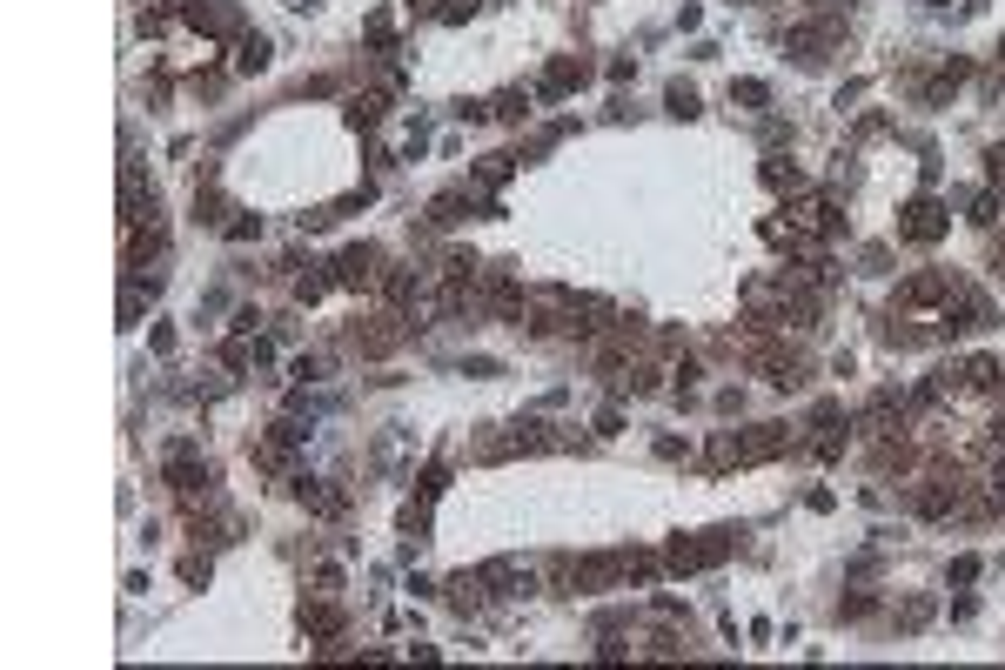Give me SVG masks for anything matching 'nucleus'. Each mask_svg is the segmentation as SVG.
Instances as JSON below:
<instances>
[{"label":"nucleus","instance_id":"nucleus-11","mask_svg":"<svg viewBox=\"0 0 1005 670\" xmlns=\"http://www.w3.org/2000/svg\"><path fill=\"white\" fill-rule=\"evenodd\" d=\"M302 630H309V637H335V630H342V617H335L329 603H309V610H302Z\"/></svg>","mask_w":1005,"mask_h":670},{"label":"nucleus","instance_id":"nucleus-7","mask_svg":"<svg viewBox=\"0 0 1005 670\" xmlns=\"http://www.w3.org/2000/svg\"><path fill=\"white\" fill-rule=\"evenodd\" d=\"M335 282H342V289H369V282H376V248H349V255H335Z\"/></svg>","mask_w":1005,"mask_h":670},{"label":"nucleus","instance_id":"nucleus-12","mask_svg":"<svg viewBox=\"0 0 1005 670\" xmlns=\"http://www.w3.org/2000/svg\"><path fill=\"white\" fill-rule=\"evenodd\" d=\"M262 67H268V41H262V34H248V41H242V74H262Z\"/></svg>","mask_w":1005,"mask_h":670},{"label":"nucleus","instance_id":"nucleus-8","mask_svg":"<svg viewBox=\"0 0 1005 670\" xmlns=\"http://www.w3.org/2000/svg\"><path fill=\"white\" fill-rule=\"evenodd\" d=\"M758 369H764L771 382H778V389H798V382H804V362H798V356H784V349H764V356H758Z\"/></svg>","mask_w":1005,"mask_h":670},{"label":"nucleus","instance_id":"nucleus-9","mask_svg":"<svg viewBox=\"0 0 1005 670\" xmlns=\"http://www.w3.org/2000/svg\"><path fill=\"white\" fill-rule=\"evenodd\" d=\"M382 108H389V94H356V101H349V121H356V128H376Z\"/></svg>","mask_w":1005,"mask_h":670},{"label":"nucleus","instance_id":"nucleus-15","mask_svg":"<svg viewBox=\"0 0 1005 670\" xmlns=\"http://www.w3.org/2000/svg\"><path fill=\"white\" fill-rule=\"evenodd\" d=\"M731 94H737V101H744V108H758V101H764V81H737Z\"/></svg>","mask_w":1005,"mask_h":670},{"label":"nucleus","instance_id":"nucleus-1","mask_svg":"<svg viewBox=\"0 0 1005 670\" xmlns=\"http://www.w3.org/2000/svg\"><path fill=\"white\" fill-rule=\"evenodd\" d=\"M784 449H791V429L758 423L751 436H724V443H717V463H771V456H784Z\"/></svg>","mask_w":1005,"mask_h":670},{"label":"nucleus","instance_id":"nucleus-4","mask_svg":"<svg viewBox=\"0 0 1005 670\" xmlns=\"http://www.w3.org/2000/svg\"><path fill=\"white\" fill-rule=\"evenodd\" d=\"M938 302H952V275H912L898 289V309H938Z\"/></svg>","mask_w":1005,"mask_h":670},{"label":"nucleus","instance_id":"nucleus-14","mask_svg":"<svg viewBox=\"0 0 1005 670\" xmlns=\"http://www.w3.org/2000/svg\"><path fill=\"white\" fill-rule=\"evenodd\" d=\"M925 617H932V603H925V597H918V603H905V610H898V624H905V630H918V624H925Z\"/></svg>","mask_w":1005,"mask_h":670},{"label":"nucleus","instance_id":"nucleus-2","mask_svg":"<svg viewBox=\"0 0 1005 670\" xmlns=\"http://www.w3.org/2000/svg\"><path fill=\"white\" fill-rule=\"evenodd\" d=\"M731 557V530H704V536H677L670 543V570H711Z\"/></svg>","mask_w":1005,"mask_h":670},{"label":"nucleus","instance_id":"nucleus-10","mask_svg":"<svg viewBox=\"0 0 1005 670\" xmlns=\"http://www.w3.org/2000/svg\"><path fill=\"white\" fill-rule=\"evenodd\" d=\"M959 382H965V389H999V362L972 356V362H965V369H959Z\"/></svg>","mask_w":1005,"mask_h":670},{"label":"nucleus","instance_id":"nucleus-13","mask_svg":"<svg viewBox=\"0 0 1005 670\" xmlns=\"http://www.w3.org/2000/svg\"><path fill=\"white\" fill-rule=\"evenodd\" d=\"M295 295H302V302H322V295H329V275H302Z\"/></svg>","mask_w":1005,"mask_h":670},{"label":"nucleus","instance_id":"nucleus-3","mask_svg":"<svg viewBox=\"0 0 1005 670\" xmlns=\"http://www.w3.org/2000/svg\"><path fill=\"white\" fill-rule=\"evenodd\" d=\"M898 235H905V242H918V248L938 242V235H945V208H938V201H912V208L898 215Z\"/></svg>","mask_w":1005,"mask_h":670},{"label":"nucleus","instance_id":"nucleus-5","mask_svg":"<svg viewBox=\"0 0 1005 670\" xmlns=\"http://www.w3.org/2000/svg\"><path fill=\"white\" fill-rule=\"evenodd\" d=\"M583 81H590V67H583L577 54H563V61H550V74H543V88H536V101H557V94L583 88Z\"/></svg>","mask_w":1005,"mask_h":670},{"label":"nucleus","instance_id":"nucleus-6","mask_svg":"<svg viewBox=\"0 0 1005 670\" xmlns=\"http://www.w3.org/2000/svg\"><path fill=\"white\" fill-rule=\"evenodd\" d=\"M912 510L918 516H952L959 510V476H932V483L912 496Z\"/></svg>","mask_w":1005,"mask_h":670}]
</instances>
